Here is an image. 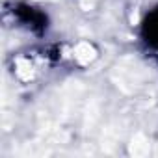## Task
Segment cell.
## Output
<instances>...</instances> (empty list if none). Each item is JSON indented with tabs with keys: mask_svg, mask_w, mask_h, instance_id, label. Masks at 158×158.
Listing matches in <instances>:
<instances>
[{
	"mask_svg": "<svg viewBox=\"0 0 158 158\" xmlns=\"http://www.w3.org/2000/svg\"><path fill=\"white\" fill-rule=\"evenodd\" d=\"M76 58L80 60V61H84V63H88L89 60L95 58V50H93V47L88 45V43H80V45H78V48H76Z\"/></svg>",
	"mask_w": 158,
	"mask_h": 158,
	"instance_id": "cell-1",
	"label": "cell"
},
{
	"mask_svg": "<svg viewBox=\"0 0 158 158\" xmlns=\"http://www.w3.org/2000/svg\"><path fill=\"white\" fill-rule=\"evenodd\" d=\"M130 151H132L134 154H145V152L149 151V143H134V141H132Z\"/></svg>",
	"mask_w": 158,
	"mask_h": 158,
	"instance_id": "cell-2",
	"label": "cell"
}]
</instances>
